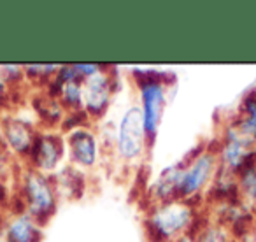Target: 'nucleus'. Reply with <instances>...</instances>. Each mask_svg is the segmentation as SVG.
<instances>
[{
	"mask_svg": "<svg viewBox=\"0 0 256 242\" xmlns=\"http://www.w3.org/2000/svg\"><path fill=\"white\" fill-rule=\"evenodd\" d=\"M0 221H2V220H0Z\"/></svg>",
	"mask_w": 256,
	"mask_h": 242,
	"instance_id": "obj_18",
	"label": "nucleus"
},
{
	"mask_svg": "<svg viewBox=\"0 0 256 242\" xmlns=\"http://www.w3.org/2000/svg\"><path fill=\"white\" fill-rule=\"evenodd\" d=\"M237 186L242 202L256 210V162L238 172Z\"/></svg>",
	"mask_w": 256,
	"mask_h": 242,
	"instance_id": "obj_12",
	"label": "nucleus"
},
{
	"mask_svg": "<svg viewBox=\"0 0 256 242\" xmlns=\"http://www.w3.org/2000/svg\"><path fill=\"white\" fill-rule=\"evenodd\" d=\"M110 100V82L104 72L86 78L82 82V104L92 116H100Z\"/></svg>",
	"mask_w": 256,
	"mask_h": 242,
	"instance_id": "obj_6",
	"label": "nucleus"
},
{
	"mask_svg": "<svg viewBox=\"0 0 256 242\" xmlns=\"http://www.w3.org/2000/svg\"><path fill=\"white\" fill-rule=\"evenodd\" d=\"M220 172V158L212 151H202L193 156L186 165H182L181 179H179L178 198L190 200L198 196L209 186L212 179H216Z\"/></svg>",
	"mask_w": 256,
	"mask_h": 242,
	"instance_id": "obj_2",
	"label": "nucleus"
},
{
	"mask_svg": "<svg viewBox=\"0 0 256 242\" xmlns=\"http://www.w3.org/2000/svg\"><path fill=\"white\" fill-rule=\"evenodd\" d=\"M176 242H195V238L192 237V235H184V237H181V238H178Z\"/></svg>",
	"mask_w": 256,
	"mask_h": 242,
	"instance_id": "obj_14",
	"label": "nucleus"
},
{
	"mask_svg": "<svg viewBox=\"0 0 256 242\" xmlns=\"http://www.w3.org/2000/svg\"><path fill=\"white\" fill-rule=\"evenodd\" d=\"M0 242H11V240H9V237H8V235H6V234H2V235H0Z\"/></svg>",
	"mask_w": 256,
	"mask_h": 242,
	"instance_id": "obj_15",
	"label": "nucleus"
},
{
	"mask_svg": "<svg viewBox=\"0 0 256 242\" xmlns=\"http://www.w3.org/2000/svg\"><path fill=\"white\" fill-rule=\"evenodd\" d=\"M4 139L6 142L11 146L12 151H16L18 154H30L36 144V134H34L30 123L18 118H8L4 121Z\"/></svg>",
	"mask_w": 256,
	"mask_h": 242,
	"instance_id": "obj_8",
	"label": "nucleus"
},
{
	"mask_svg": "<svg viewBox=\"0 0 256 242\" xmlns=\"http://www.w3.org/2000/svg\"><path fill=\"white\" fill-rule=\"evenodd\" d=\"M68 146L70 154L79 165L82 167H92L96 160V140L92 132L84 128L74 130L68 136Z\"/></svg>",
	"mask_w": 256,
	"mask_h": 242,
	"instance_id": "obj_9",
	"label": "nucleus"
},
{
	"mask_svg": "<svg viewBox=\"0 0 256 242\" xmlns=\"http://www.w3.org/2000/svg\"><path fill=\"white\" fill-rule=\"evenodd\" d=\"M2 168H4V156L0 153V172H2Z\"/></svg>",
	"mask_w": 256,
	"mask_h": 242,
	"instance_id": "obj_17",
	"label": "nucleus"
},
{
	"mask_svg": "<svg viewBox=\"0 0 256 242\" xmlns=\"http://www.w3.org/2000/svg\"><path fill=\"white\" fill-rule=\"evenodd\" d=\"M30 154H32V160L36 164L37 170L40 172L54 170L58 162L62 160V154H64V142L54 134L37 136L34 150Z\"/></svg>",
	"mask_w": 256,
	"mask_h": 242,
	"instance_id": "obj_7",
	"label": "nucleus"
},
{
	"mask_svg": "<svg viewBox=\"0 0 256 242\" xmlns=\"http://www.w3.org/2000/svg\"><path fill=\"white\" fill-rule=\"evenodd\" d=\"M238 132L256 144V90L249 92L240 104V112L234 123Z\"/></svg>",
	"mask_w": 256,
	"mask_h": 242,
	"instance_id": "obj_11",
	"label": "nucleus"
},
{
	"mask_svg": "<svg viewBox=\"0 0 256 242\" xmlns=\"http://www.w3.org/2000/svg\"><path fill=\"white\" fill-rule=\"evenodd\" d=\"M4 92H6V84L2 81H0V96L4 95Z\"/></svg>",
	"mask_w": 256,
	"mask_h": 242,
	"instance_id": "obj_16",
	"label": "nucleus"
},
{
	"mask_svg": "<svg viewBox=\"0 0 256 242\" xmlns=\"http://www.w3.org/2000/svg\"><path fill=\"white\" fill-rule=\"evenodd\" d=\"M23 198L28 214L36 221H46L56 209V198L51 181L37 168H30L23 176Z\"/></svg>",
	"mask_w": 256,
	"mask_h": 242,
	"instance_id": "obj_3",
	"label": "nucleus"
},
{
	"mask_svg": "<svg viewBox=\"0 0 256 242\" xmlns=\"http://www.w3.org/2000/svg\"><path fill=\"white\" fill-rule=\"evenodd\" d=\"M195 242H232L228 232L221 224H207L196 234Z\"/></svg>",
	"mask_w": 256,
	"mask_h": 242,
	"instance_id": "obj_13",
	"label": "nucleus"
},
{
	"mask_svg": "<svg viewBox=\"0 0 256 242\" xmlns=\"http://www.w3.org/2000/svg\"><path fill=\"white\" fill-rule=\"evenodd\" d=\"M6 235L11 242H40V228L30 214H20L9 221Z\"/></svg>",
	"mask_w": 256,
	"mask_h": 242,
	"instance_id": "obj_10",
	"label": "nucleus"
},
{
	"mask_svg": "<svg viewBox=\"0 0 256 242\" xmlns=\"http://www.w3.org/2000/svg\"><path fill=\"white\" fill-rule=\"evenodd\" d=\"M195 221V207L190 200H168L162 202L151 210L148 218V230L151 238L156 242H168L172 238H181L188 234L190 226Z\"/></svg>",
	"mask_w": 256,
	"mask_h": 242,
	"instance_id": "obj_1",
	"label": "nucleus"
},
{
	"mask_svg": "<svg viewBox=\"0 0 256 242\" xmlns=\"http://www.w3.org/2000/svg\"><path fill=\"white\" fill-rule=\"evenodd\" d=\"M144 139H146V126H144V114L139 107H130L124 112L118 132V148L124 160H134L142 153Z\"/></svg>",
	"mask_w": 256,
	"mask_h": 242,
	"instance_id": "obj_5",
	"label": "nucleus"
},
{
	"mask_svg": "<svg viewBox=\"0 0 256 242\" xmlns=\"http://www.w3.org/2000/svg\"><path fill=\"white\" fill-rule=\"evenodd\" d=\"M139 86H140V96H142V114H144L146 136L154 137L165 106L164 82L160 81V76L158 74L146 72V74H140Z\"/></svg>",
	"mask_w": 256,
	"mask_h": 242,
	"instance_id": "obj_4",
	"label": "nucleus"
}]
</instances>
